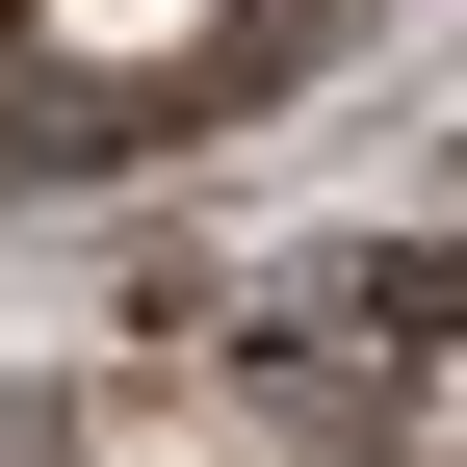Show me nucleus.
Wrapping results in <instances>:
<instances>
[{
  "label": "nucleus",
  "mask_w": 467,
  "mask_h": 467,
  "mask_svg": "<svg viewBox=\"0 0 467 467\" xmlns=\"http://www.w3.org/2000/svg\"><path fill=\"white\" fill-rule=\"evenodd\" d=\"M52 26H78V52H182L208 0H52Z\"/></svg>",
  "instance_id": "1"
}]
</instances>
